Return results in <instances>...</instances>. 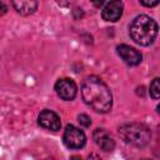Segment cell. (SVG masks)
Instances as JSON below:
<instances>
[{"label": "cell", "instance_id": "cell-16", "mask_svg": "<svg viewBox=\"0 0 160 160\" xmlns=\"http://www.w3.org/2000/svg\"><path fill=\"white\" fill-rule=\"evenodd\" d=\"M45 160H52V159H45Z\"/></svg>", "mask_w": 160, "mask_h": 160}, {"label": "cell", "instance_id": "cell-5", "mask_svg": "<svg viewBox=\"0 0 160 160\" xmlns=\"http://www.w3.org/2000/svg\"><path fill=\"white\" fill-rule=\"evenodd\" d=\"M55 91L62 100H72L76 96L78 86L72 79L62 78L55 82Z\"/></svg>", "mask_w": 160, "mask_h": 160}, {"label": "cell", "instance_id": "cell-17", "mask_svg": "<svg viewBox=\"0 0 160 160\" xmlns=\"http://www.w3.org/2000/svg\"><path fill=\"white\" fill-rule=\"evenodd\" d=\"M144 160H148V159H144Z\"/></svg>", "mask_w": 160, "mask_h": 160}, {"label": "cell", "instance_id": "cell-3", "mask_svg": "<svg viewBox=\"0 0 160 160\" xmlns=\"http://www.w3.org/2000/svg\"><path fill=\"white\" fill-rule=\"evenodd\" d=\"M119 135L124 140V142L132 146H145L149 144L151 132L150 129L140 122H128L119 128Z\"/></svg>", "mask_w": 160, "mask_h": 160}, {"label": "cell", "instance_id": "cell-15", "mask_svg": "<svg viewBox=\"0 0 160 160\" xmlns=\"http://www.w3.org/2000/svg\"><path fill=\"white\" fill-rule=\"evenodd\" d=\"M70 160H82L80 156H78V155H72L71 158H70Z\"/></svg>", "mask_w": 160, "mask_h": 160}, {"label": "cell", "instance_id": "cell-11", "mask_svg": "<svg viewBox=\"0 0 160 160\" xmlns=\"http://www.w3.org/2000/svg\"><path fill=\"white\" fill-rule=\"evenodd\" d=\"M159 94H160L159 79H158V78H155V79L152 80V82L150 84V95H151L155 100H158V99H159Z\"/></svg>", "mask_w": 160, "mask_h": 160}, {"label": "cell", "instance_id": "cell-2", "mask_svg": "<svg viewBox=\"0 0 160 160\" xmlns=\"http://www.w3.org/2000/svg\"><path fill=\"white\" fill-rule=\"evenodd\" d=\"M129 32L136 44L148 46L152 44L158 35V24L148 15H139L131 21Z\"/></svg>", "mask_w": 160, "mask_h": 160}, {"label": "cell", "instance_id": "cell-13", "mask_svg": "<svg viewBox=\"0 0 160 160\" xmlns=\"http://www.w3.org/2000/svg\"><path fill=\"white\" fill-rule=\"evenodd\" d=\"M6 11H8V6L2 1H0V15H4Z\"/></svg>", "mask_w": 160, "mask_h": 160}, {"label": "cell", "instance_id": "cell-1", "mask_svg": "<svg viewBox=\"0 0 160 160\" xmlns=\"http://www.w3.org/2000/svg\"><path fill=\"white\" fill-rule=\"evenodd\" d=\"M81 96L86 105L96 112H108L112 106V96L108 85L98 76H89L81 86Z\"/></svg>", "mask_w": 160, "mask_h": 160}, {"label": "cell", "instance_id": "cell-12", "mask_svg": "<svg viewBox=\"0 0 160 160\" xmlns=\"http://www.w3.org/2000/svg\"><path fill=\"white\" fill-rule=\"evenodd\" d=\"M78 120H79L80 125H82L84 128H88V126L91 125V119H90L86 114H80V115L78 116Z\"/></svg>", "mask_w": 160, "mask_h": 160}, {"label": "cell", "instance_id": "cell-8", "mask_svg": "<svg viewBox=\"0 0 160 160\" xmlns=\"http://www.w3.org/2000/svg\"><path fill=\"white\" fill-rule=\"evenodd\" d=\"M122 2L121 1H110V2H106L105 6L102 8V11H101V16L105 21H111V22H115L118 21L121 15H122Z\"/></svg>", "mask_w": 160, "mask_h": 160}, {"label": "cell", "instance_id": "cell-9", "mask_svg": "<svg viewBox=\"0 0 160 160\" xmlns=\"http://www.w3.org/2000/svg\"><path fill=\"white\" fill-rule=\"evenodd\" d=\"M92 138H94L95 142L98 144V146H100V149H102L104 151H112L114 150L115 141L110 136V134L108 131H105L104 129H96L92 134Z\"/></svg>", "mask_w": 160, "mask_h": 160}, {"label": "cell", "instance_id": "cell-10", "mask_svg": "<svg viewBox=\"0 0 160 160\" xmlns=\"http://www.w3.org/2000/svg\"><path fill=\"white\" fill-rule=\"evenodd\" d=\"M12 6L21 15H30L36 10L38 2L32 0H20V1H12Z\"/></svg>", "mask_w": 160, "mask_h": 160}, {"label": "cell", "instance_id": "cell-4", "mask_svg": "<svg viewBox=\"0 0 160 160\" xmlns=\"http://www.w3.org/2000/svg\"><path fill=\"white\" fill-rule=\"evenodd\" d=\"M62 140H64V144L69 149H80L85 145L86 136L81 129H79L74 125H68L65 128Z\"/></svg>", "mask_w": 160, "mask_h": 160}, {"label": "cell", "instance_id": "cell-7", "mask_svg": "<svg viewBox=\"0 0 160 160\" xmlns=\"http://www.w3.org/2000/svg\"><path fill=\"white\" fill-rule=\"evenodd\" d=\"M118 50V54L120 55V58L128 64V65H131V66H135V65H139L141 62V59H142V55L134 48L129 46V45H125V44H121L116 48Z\"/></svg>", "mask_w": 160, "mask_h": 160}, {"label": "cell", "instance_id": "cell-6", "mask_svg": "<svg viewBox=\"0 0 160 160\" xmlns=\"http://www.w3.org/2000/svg\"><path fill=\"white\" fill-rule=\"evenodd\" d=\"M38 121H39L40 126H42L44 129L51 130V131H58L61 128L60 118L58 116L56 112H54L51 110H42L39 114Z\"/></svg>", "mask_w": 160, "mask_h": 160}, {"label": "cell", "instance_id": "cell-14", "mask_svg": "<svg viewBox=\"0 0 160 160\" xmlns=\"http://www.w3.org/2000/svg\"><path fill=\"white\" fill-rule=\"evenodd\" d=\"M141 5H145V6H155L159 4V1H152V2H145V1H141L140 2Z\"/></svg>", "mask_w": 160, "mask_h": 160}]
</instances>
